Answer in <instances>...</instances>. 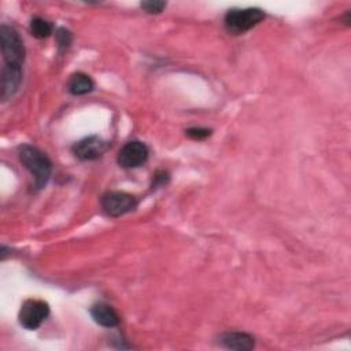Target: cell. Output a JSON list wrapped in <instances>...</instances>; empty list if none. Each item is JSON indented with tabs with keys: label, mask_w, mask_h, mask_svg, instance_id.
<instances>
[{
	"label": "cell",
	"mask_w": 351,
	"mask_h": 351,
	"mask_svg": "<svg viewBox=\"0 0 351 351\" xmlns=\"http://www.w3.org/2000/svg\"><path fill=\"white\" fill-rule=\"evenodd\" d=\"M67 89L71 95H75V96L86 95L89 92H92L93 81L89 75H86L84 73H75L70 77V80L67 82Z\"/></svg>",
	"instance_id": "cell-11"
},
{
	"label": "cell",
	"mask_w": 351,
	"mask_h": 351,
	"mask_svg": "<svg viewBox=\"0 0 351 351\" xmlns=\"http://www.w3.org/2000/svg\"><path fill=\"white\" fill-rule=\"evenodd\" d=\"M219 343L230 350L248 351L255 347L254 337L243 332H226L219 337Z\"/></svg>",
	"instance_id": "cell-9"
},
{
	"label": "cell",
	"mask_w": 351,
	"mask_h": 351,
	"mask_svg": "<svg viewBox=\"0 0 351 351\" xmlns=\"http://www.w3.org/2000/svg\"><path fill=\"white\" fill-rule=\"evenodd\" d=\"M49 314V306L44 300L40 299H29L26 300L19 310V324L29 329L34 330L37 329L43 321L48 317Z\"/></svg>",
	"instance_id": "cell-4"
},
{
	"label": "cell",
	"mask_w": 351,
	"mask_h": 351,
	"mask_svg": "<svg viewBox=\"0 0 351 351\" xmlns=\"http://www.w3.org/2000/svg\"><path fill=\"white\" fill-rule=\"evenodd\" d=\"M19 159L33 176L36 189L44 188L52 173V163L49 158L38 148L26 144L19 148Z\"/></svg>",
	"instance_id": "cell-1"
},
{
	"label": "cell",
	"mask_w": 351,
	"mask_h": 351,
	"mask_svg": "<svg viewBox=\"0 0 351 351\" xmlns=\"http://www.w3.org/2000/svg\"><path fill=\"white\" fill-rule=\"evenodd\" d=\"M22 84V66L4 64L1 70V99L12 97Z\"/></svg>",
	"instance_id": "cell-8"
},
{
	"label": "cell",
	"mask_w": 351,
	"mask_h": 351,
	"mask_svg": "<svg viewBox=\"0 0 351 351\" xmlns=\"http://www.w3.org/2000/svg\"><path fill=\"white\" fill-rule=\"evenodd\" d=\"M106 148V141L99 136H88L73 145V152L81 160H95L104 154Z\"/></svg>",
	"instance_id": "cell-7"
},
{
	"label": "cell",
	"mask_w": 351,
	"mask_h": 351,
	"mask_svg": "<svg viewBox=\"0 0 351 351\" xmlns=\"http://www.w3.org/2000/svg\"><path fill=\"white\" fill-rule=\"evenodd\" d=\"M0 47L5 64L22 66L25 60V47L18 32L7 25L0 26Z\"/></svg>",
	"instance_id": "cell-3"
},
{
	"label": "cell",
	"mask_w": 351,
	"mask_h": 351,
	"mask_svg": "<svg viewBox=\"0 0 351 351\" xmlns=\"http://www.w3.org/2000/svg\"><path fill=\"white\" fill-rule=\"evenodd\" d=\"M140 5L148 14H159L166 7V3L165 1H143Z\"/></svg>",
	"instance_id": "cell-14"
},
{
	"label": "cell",
	"mask_w": 351,
	"mask_h": 351,
	"mask_svg": "<svg viewBox=\"0 0 351 351\" xmlns=\"http://www.w3.org/2000/svg\"><path fill=\"white\" fill-rule=\"evenodd\" d=\"M55 36H56V43H58L59 49H62V51L67 49L69 45L71 44V40H73V36H71L70 30H67V29H64V27H59V29L56 30Z\"/></svg>",
	"instance_id": "cell-13"
},
{
	"label": "cell",
	"mask_w": 351,
	"mask_h": 351,
	"mask_svg": "<svg viewBox=\"0 0 351 351\" xmlns=\"http://www.w3.org/2000/svg\"><path fill=\"white\" fill-rule=\"evenodd\" d=\"M185 132L193 140H203V138H206L207 136L211 134V130L210 129H204V128H189Z\"/></svg>",
	"instance_id": "cell-15"
},
{
	"label": "cell",
	"mask_w": 351,
	"mask_h": 351,
	"mask_svg": "<svg viewBox=\"0 0 351 351\" xmlns=\"http://www.w3.org/2000/svg\"><path fill=\"white\" fill-rule=\"evenodd\" d=\"M265 18V12L261 8H233L225 15V29L232 34H243L256 26Z\"/></svg>",
	"instance_id": "cell-2"
},
{
	"label": "cell",
	"mask_w": 351,
	"mask_h": 351,
	"mask_svg": "<svg viewBox=\"0 0 351 351\" xmlns=\"http://www.w3.org/2000/svg\"><path fill=\"white\" fill-rule=\"evenodd\" d=\"M148 159V148L144 143L133 140L126 143L118 152V163L122 167H138Z\"/></svg>",
	"instance_id": "cell-6"
},
{
	"label": "cell",
	"mask_w": 351,
	"mask_h": 351,
	"mask_svg": "<svg viewBox=\"0 0 351 351\" xmlns=\"http://www.w3.org/2000/svg\"><path fill=\"white\" fill-rule=\"evenodd\" d=\"M30 33L36 38H47L52 33V25L40 16H36L30 22Z\"/></svg>",
	"instance_id": "cell-12"
},
{
	"label": "cell",
	"mask_w": 351,
	"mask_h": 351,
	"mask_svg": "<svg viewBox=\"0 0 351 351\" xmlns=\"http://www.w3.org/2000/svg\"><path fill=\"white\" fill-rule=\"evenodd\" d=\"M137 206L134 196L126 192L112 191L101 197V208L110 217H121L133 211Z\"/></svg>",
	"instance_id": "cell-5"
},
{
	"label": "cell",
	"mask_w": 351,
	"mask_h": 351,
	"mask_svg": "<svg viewBox=\"0 0 351 351\" xmlns=\"http://www.w3.org/2000/svg\"><path fill=\"white\" fill-rule=\"evenodd\" d=\"M90 315L99 325L104 328H114L119 324L118 313L107 303H96L90 307Z\"/></svg>",
	"instance_id": "cell-10"
}]
</instances>
